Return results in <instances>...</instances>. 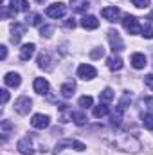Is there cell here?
<instances>
[{
    "label": "cell",
    "instance_id": "6da1fadb",
    "mask_svg": "<svg viewBox=\"0 0 153 155\" xmlns=\"http://www.w3.org/2000/svg\"><path fill=\"white\" fill-rule=\"evenodd\" d=\"M45 13H47V16L58 20V18H63V16H65V13H67V5H65L63 2H56V4L47 5Z\"/></svg>",
    "mask_w": 153,
    "mask_h": 155
},
{
    "label": "cell",
    "instance_id": "7a4b0ae2",
    "mask_svg": "<svg viewBox=\"0 0 153 155\" xmlns=\"http://www.w3.org/2000/svg\"><path fill=\"white\" fill-rule=\"evenodd\" d=\"M33 108V99L27 97V96H20L16 101H15V110L20 114V116H27Z\"/></svg>",
    "mask_w": 153,
    "mask_h": 155
},
{
    "label": "cell",
    "instance_id": "3957f363",
    "mask_svg": "<svg viewBox=\"0 0 153 155\" xmlns=\"http://www.w3.org/2000/svg\"><path fill=\"white\" fill-rule=\"evenodd\" d=\"M122 25H124V29L130 33V35H141V25H139V20L133 16V15H126L124 18H122Z\"/></svg>",
    "mask_w": 153,
    "mask_h": 155
},
{
    "label": "cell",
    "instance_id": "277c9868",
    "mask_svg": "<svg viewBox=\"0 0 153 155\" xmlns=\"http://www.w3.org/2000/svg\"><path fill=\"white\" fill-rule=\"evenodd\" d=\"M96 74H97V71H96L92 65H88V63H83V65H79V69H77V78H81V79H85V81L94 79Z\"/></svg>",
    "mask_w": 153,
    "mask_h": 155
},
{
    "label": "cell",
    "instance_id": "5b68a950",
    "mask_svg": "<svg viewBox=\"0 0 153 155\" xmlns=\"http://www.w3.org/2000/svg\"><path fill=\"white\" fill-rule=\"evenodd\" d=\"M65 146H69V148H76L77 152H85L86 150V146L83 144V143H79V141H70V139H67V141H61V143H58L56 144V148H54V153H58V152H61Z\"/></svg>",
    "mask_w": 153,
    "mask_h": 155
},
{
    "label": "cell",
    "instance_id": "8992f818",
    "mask_svg": "<svg viewBox=\"0 0 153 155\" xmlns=\"http://www.w3.org/2000/svg\"><path fill=\"white\" fill-rule=\"evenodd\" d=\"M101 16L105 18V20H108V22H119V18H121V11H119V7H115V5H112V7H105L103 11H101Z\"/></svg>",
    "mask_w": 153,
    "mask_h": 155
},
{
    "label": "cell",
    "instance_id": "52a82bcc",
    "mask_svg": "<svg viewBox=\"0 0 153 155\" xmlns=\"http://www.w3.org/2000/svg\"><path fill=\"white\" fill-rule=\"evenodd\" d=\"M16 148H18V152H20L22 155H33V153H34L33 141H31L29 137H24V139H20V141H18V144H16Z\"/></svg>",
    "mask_w": 153,
    "mask_h": 155
},
{
    "label": "cell",
    "instance_id": "ba28073f",
    "mask_svg": "<svg viewBox=\"0 0 153 155\" xmlns=\"http://www.w3.org/2000/svg\"><path fill=\"white\" fill-rule=\"evenodd\" d=\"M49 123H50L49 116H43V114H34L33 119H31V124H33V128H36V130H43V128H47Z\"/></svg>",
    "mask_w": 153,
    "mask_h": 155
},
{
    "label": "cell",
    "instance_id": "9c48e42d",
    "mask_svg": "<svg viewBox=\"0 0 153 155\" xmlns=\"http://www.w3.org/2000/svg\"><path fill=\"white\" fill-rule=\"evenodd\" d=\"M108 40H110V45H112L114 52L115 51H122V49H124V41L121 40V36H119L117 31H108Z\"/></svg>",
    "mask_w": 153,
    "mask_h": 155
},
{
    "label": "cell",
    "instance_id": "30bf717a",
    "mask_svg": "<svg viewBox=\"0 0 153 155\" xmlns=\"http://www.w3.org/2000/svg\"><path fill=\"white\" fill-rule=\"evenodd\" d=\"M81 27H85V29H88V31L97 29V27H99V20H97L96 16H92V15H86V16L81 18Z\"/></svg>",
    "mask_w": 153,
    "mask_h": 155
},
{
    "label": "cell",
    "instance_id": "8fae6325",
    "mask_svg": "<svg viewBox=\"0 0 153 155\" xmlns=\"http://www.w3.org/2000/svg\"><path fill=\"white\" fill-rule=\"evenodd\" d=\"M11 41L13 43H20V40L24 36V33H25V27L22 25V24H13V27H11Z\"/></svg>",
    "mask_w": 153,
    "mask_h": 155
},
{
    "label": "cell",
    "instance_id": "7c38bea8",
    "mask_svg": "<svg viewBox=\"0 0 153 155\" xmlns=\"http://www.w3.org/2000/svg\"><path fill=\"white\" fill-rule=\"evenodd\" d=\"M33 87H34V92L36 94H43L45 96L49 92V81L45 78H36L34 83H33Z\"/></svg>",
    "mask_w": 153,
    "mask_h": 155
},
{
    "label": "cell",
    "instance_id": "4fadbf2b",
    "mask_svg": "<svg viewBox=\"0 0 153 155\" xmlns=\"http://www.w3.org/2000/svg\"><path fill=\"white\" fill-rule=\"evenodd\" d=\"M34 43H25V45H22V49H20V60L22 61H27V60H31L33 58V54H34Z\"/></svg>",
    "mask_w": 153,
    "mask_h": 155
},
{
    "label": "cell",
    "instance_id": "5bb4252c",
    "mask_svg": "<svg viewBox=\"0 0 153 155\" xmlns=\"http://www.w3.org/2000/svg\"><path fill=\"white\" fill-rule=\"evenodd\" d=\"M70 7L76 13H85V11H88L90 2L88 0H70Z\"/></svg>",
    "mask_w": 153,
    "mask_h": 155
},
{
    "label": "cell",
    "instance_id": "9a60e30c",
    "mask_svg": "<svg viewBox=\"0 0 153 155\" xmlns=\"http://www.w3.org/2000/svg\"><path fill=\"white\" fill-rule=\"evenodd\" d=\"M4 83H5L7 87L16 88V87L22 83V78H20V74H16V72H9V74H5V78H4Z\"/></svg>",
    "mask_w": 153,
    "mask_h": 155
},
{
    "label": "cell",
    "instance_id": "2e32d148",
    "mask_svg": "<svg viewBox=\"0 0 153 155\" xmlns=\"http://www.w3.org/2000/svg\"><path fill=\"white\" fill-rule=\"evenodd\" d=\"M74 90H76V83H74V81H67V83H63V85H61V88H60L61 96H63V97H67V99L74 96Z\"/></svg>",
    "mask_w": 153,
    "mask_h": 155
},
{
    "label": "cell",
    "instance_id": "e0dca14e",
    "mask_svg": "<svg viewBox=\"0 0 153 155\" xmlns=\"http://www.w3.org/2000/svg\"><path fill=\"white\" fill-rule=\"evenodd\" d=\"M106 63H108V69H110V71H121V69H122V58L117 56V54H112V56L106 60Z\"/></svg>",
    "mask_w": 153,
    "mask_h": 155
},
{
    "label": "cell",
    "instance_id": "ac0fdd59",
    "mask_svg": "<svg viewBox=\"0 0 153 155\" xmlns=\"http://www.w3.org/2000/svg\"><path fill=\"white\" fill-rule=\"evenodd\" d=\"M132 65H133L135 69H144V67H146V56H144L142 52L132 54Z\"/></svg>",
    "mask_w": 153,
    "mask_h": 155
},
{
    "label": "cell",
    "instance_id": "d6986e66",
    "mask_svg": "<svg viewBox=\"0 0 153 155\" xmlns=\"http://www.w3.org/2000/svg\"><path fill=\"white\" fill-rule=\"evenodd\" d=\"M38 67L43 71H50L52 65H50V54L49 52H41L38 56Z\"/></svg>",
    "mask_w": 153,
    "mask_h": 155
},
{
    "label": "cell",
    "instance_id": "ffe728a7",
    "mask_svg": "<svg viewBox=\"0 0 153 155\" xmlns=\"http://www.w3.org/2000/svg\"><path fill=\"white\" fill-rule=\"evenodd\" d=\"M9 7L15 13H18V11H29V2L27 0H11Z\"/></svg>",
    "mask_w": 153,
    "mask_h": 155
},
{
    "label": "cell",
    "instance_id": "44dd1931",
    "mask_svg": "<svg viewBox=\"0 0 153 155\" xmlns=\"http://www.w3.org/2000/svg\"><path fill=\"white\" fill-rule=\"evenodd\" d=\"M108 107H106V103H101V105H97V107H94V110H92V114L94 117H97V119H101V117L108 116Z\"/></svg>",
    "mask_w": 153,
    "mask_h": 155
},
{
    "label": "cell",
    "instance_id": "7402d4cb",
    "mask_svg": "<svg viewBox=\"0 0 153 155\" xmlns=\"http://www.w3.org/2000/svg\"><path fill=\"white\" fill-rule=\"evenodd\" d=\"M70 119L76 123L77 126H81V124L86 123V116H85L83 112H70Z\"/></svg>",
    "mask_w": 153,
    "mask_h": 155
},
{
    "label": "cell",
    "instance_id": "603a6c76",
    "mask_svg": "<svg viewBox=\"0 0 153 155\" xmlns=\"http://www.w3.org/2000/svg\"><path fill=\"white\" fill-rule=\"evenodd\" d=\"M99 99H101L103 103H110V101L114 99V90H112V88H105V90L99 94Z\"/></svg>",
    "mask_w": 153,
    "mask_h": 155
},
{
    "label": "cell",
    "instance_id": "cb8c5ba5",
    "mask_svg": "<svg viewBox=\"0 0 153 155\" xmlns=\"http://www.w3.org/2000/svg\"><path fill=\"white\" fill-rule=\"evenodd\" d=\"M0 128H2V141H5V139H7V135H9V132L13 130V124H11L9 121H2Z\"/></svg>",
    "mask_w": 153,
    "mask_h": 155
},
{
    "label": "cell",
    "instance_id": "d4e9b609",
    "mask_svg": "<svg viewBox=\"0 0 153 155\" xmlns=\"http://www.w3.org/2000/svg\"><path fill=\"white\" fill-rule=\"evenodd\" d=\"M27 24L29 25H40L41 24V16H40L38 13H29L27 15Z\"/></svg>",
    "mask_w": 153,
    "mask_h": 155
},
{
    "label": "cell",
    "instance_id": "484cf974",
    "mask_svg": "<svg viewBox=\"0 0 153 155\" xmlns=\"http://www.w3.org/2000/svg\"><path fill=\"white\" fill-rule=\"evenodd\" d=\"M141 35H142L144 38L151 40L153 38V27L150 25V24H144V25H142V29H141Z\"/></svg>",
    "mask_w": 153,
    "mask_h": 155
},
{
    "label": "cell",
    "instance_id": "4316f807",
    "mask_svg": "<svg viewBox=\"0 0 153 155\" xmlns=\"http://www.w3.org/2000/svg\"><path fill=\"white\" fill-rule=\"evenodd\" d=\"M142 124L144 128L153 130V114H142Z\"/></svg>",
    "mask_w": 153,
    "mask_h": 155
},
{
    "label": "cell",
    "instance_id": "83f0119b",
    "mask_svg": "<svg viewBox=\"0 0 153 155\" xmlns=\"http://www.w3.org/2000/svg\"><path fill=\"white\" fill-rule=\"evenodd\" d=\"M92 103H94V99H92L90 96L79 97V107H81V108H88V107H92Z\"/></svg>",
    "mask_w": 153,
    "mask_h": 155
},
{
    "label": "cell",
    "instance_id": "f1b7e54d",
    "mask_svg": "<svg viewBox=\"0 0 153 155\" xmlns=\"http://www.w3.org/2000/svg\"><path fill=\"white\" fill-rule=\"evenodd\" d=\"M52 31H54V27H52V25H41V29H40L41 36H45V38H49V36L52 35Z\"/></svg>",
    "mask_w": 153,
    "mask_h": 155
},
{
    "label": "cell",
    "instance_id": "f546056e",
    "mask_svg": "<svg viewBox=\"0 0 153 155\" xmlns=\"http://www.w3.org/2000/svg\"><path fill=\"white\" fill-rule=\"evenodd\" d=\"M103 54H105V49H103V47H96V49L90 52V58L97 60V58H103Z\"/></svg>",
    "mask_w": 153,
    "mask_h": 155
},
{
    "label": "cell",
    "instance_id": "4dcf8cb0",
    "mask_svg": "<svg viewBox=\"0 0 153 155\" xmlns=\"http://www.w3.org/2000/svg\"><path fill=\"white\" fill-rule=\"evenodd\" d=\"M132 4H133L135 7L144 9V7H148V5H150V0H132Z\"/></svg>",
    "mask_w": 153,
    "mask_h": 155
},
{
    "label": "cell",
    "instance_id": "1f68e13d",
    "mask_svg": "<svg viewBox=\"0 0 153 155\" xmlns=\"http://www.w3.org/2000/svg\"><path fill=\"white\" fill-rule=\"evenodd\" d=\"M0 92H2V105H5V103L9 101V92H7L5 88H4V90H0Z\"/></svg>",
    "mask_w": 153,
    "mask_h": 155
},
{
    "label": "cell",
    "instance_id": "d6a6232c",
    "mask_svg": "<svg viewBox=\"0 0 153 155\" xmlns=\"http://www.w3.org/2000/svg\"><path fill=\"white\" fill-rule=\"evenodd\" d=\"M65 27H69V29H74V27H76V22H74V18H69V20L65 22Z\"/></svg>",
    "mask_w": 153,
    "mask_h": 155
},
{
    "label": "cell",
    "instance_id": "836d02e7",
    "mask_svg": "<svg viewBox=\"0 0 153 155\" xmlns=\"http://www.w3.org/2000/svg\"><path fill=\"white\" fill-rule=\"evenodd\" d=\"M144 81H146V85H148V87H151V88H153V74H148V76L144 78Z\"/></svg>",
    "mask_w": 153,
    "mask_h": 155
},
{
    "label": "cell",
    "instance_id": "e575fe53",
    "mask_svg": "<svg viewBox=\"0 0 153 155\" xmlns=\"http://www.w3.org/2000/svg\"><path fill=\"white\" fill-rule=\"evenodd\" d=\"M0 54H2V60H5V58H7V47H5V45H2V47H0Z\"/></svg>",
    "mask_w": 153,
    "mask_h": 155
},
{
    "label": "cell",
    "instance_id": "d590c367",
    "mask_svg": "<svg viewBox=\"0 0 153 155\" xmlns=\"http://www.w3.org/2000/svg\"><path fill=\"white\" fill-rule=\"evenodd\" d=\"M144 103H146L150 108H153V97H146V99H144Z\"/></svg>",
    "mask_w": 153,
    "mask_h": 155
},
{
    "label": "cell",
    "instance_id": "8d00e7d4",
    "mask_svg": "<svg viewBox=\"0 0 153 155\" xmlns=\"http://www.w3.org/2000/svg\"><path fill=\"white\" fill-rule=\"evenodd\" d=\"M148 20H153V11L150 13V16H148Z\"/></svg>",
    "mask_w": 153,
    "mask_h": 155
},
{
    "label": "cell",
    "instance_id": "74e56055",
    "mask_svg": "<svg viewBox=\"0 0 153 155\" xmlns=\"http://www.w3.org/2000/svg\"><path fill=\"white\" fill-rule=\"evenodd\" d=\"M36 2H38V4H43V2H45V0H36Z\"/></svg>",
    "mask_w": 153,
    "mask_h": 155
}]
</instances>
